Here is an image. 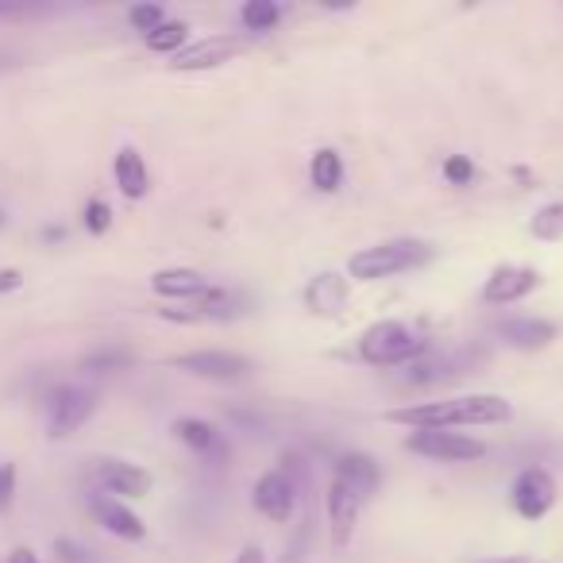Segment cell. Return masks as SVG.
Segmentation results:
<instances>
[{
  "label": "cell",
  "instance_id": "obj_13",
  "mask_svg": "<svg viewBox=\"0 0 563 563\" xmlns=\"http://www.w3.org/2000/svg\"><path fill=\"white\" fill-rule=\"evenodd\" d=\"M324 506H329V525H332V540H336V548H344L347 540H352L355 532V521H360V494L352 490V486H344L340 478H332L329 486V498H324Z\"/></svg>",
  "mask_w": 563,
  "mask_h": 563
},
{
  "label": "cell",
  "instance_id": "obj_4",
  "mask_svg": "<svg viewBox=\"0 0 563 563\" xmlns=\"http://www.w3.org/2000/svg\"><path fill=\"white\" fill-rule=\"evenodd\" d=\"M97 409V394L86 390V386H58L55 394H51L47 401V429L55 440L70 437V432H78L81 424L93 417Z\"/></svg>",
  "mask_w": 563,
  "mask_h": 563
},
{
  "label": "cell",
  "instance_id": "obj_16",
  "mask_svg": "<svg viewBox=\"0 0 563 563\" xmlns=\"http://www.w3.org/2000/svg\"><path fill=\"white\" fill-rule=\"evenodd\" d=\"M306 306L321 317H336L340 309L347 306V278L336 271L317 274V278L306 286Z\"/></svg>",
  "mask_w": 563,
  "mask_h": 563
},
{
  "label": "cell",
  "instance_id": "obj_26",
  "mask_svg": "<svg viewBox=\"0 0 563 563\" xmlns=\"http://www.w3.org/2000/svg\"><path fill=\"white\" fill-rule=\"evenodd\" d=\"M128 20H132V27H135V32L151 35V32H155V27L166 20V12L158 9V4H135V9L128 12Z\"/></svg>",
  "mask_w": 563,
  "mask_h": 563
},
{
  "label": "cell",
  "instance_id": "obj_20",
  "mask_svg": "<svg viewBox=\"0 0 563 563\" xmlns=\"http://www.w3.org/2000/svg\"><path fill=\"white\" fill-rule=\"evenodd\" d=\"M112 174H117V186L124 197H132V201H140V197H147L151 189V174H147V163H143V155L135 147H120L117 151V163H112Z\"/></svg>",
  "mask_w": 563,
  "mask_h": 563
},
{
  "label": "cell",
  "instance_id": "obj_33",
  "mask_svg": "<svg viewBox=\"0 0 563 563\" xmlns=\"http://www.w3.org/2000/svg\"><path fill=\"white\" fill-rule=\"evenodd\" d=\"M235 563H263V552H258V548H243Z\"/></svg>",
  "mask_w": 563,
  "mask_h": 563
},
{
  "label": "cell",
  "instance_id": "obj_12",
  "mask_svg": "<svg viewBox=\"0 0 563 563\" xmlns=\"http://www.w3.org/2000/svg\"><path fill=\"white\" fill-rule=\"evenodd\" d=\"M471 355H421L406 367L401 383L406 386H437V383H448V378H460L467 375L471 367Z\"/></svg>",
  "mask_w": 563,
  "mask_h": 563
},
{
  "label": "cell",
  "instance_id": "obj_3",
  "mask_svg": "<svg viewBox=\"0 0 563 563\" xmlns=\"http://www.w3.org/2000/svg\"><path fill=\"white\" fill-rule=\"evenodd\" d=\"M360 355L371 367H409L413 360L429 355V340L417 336V332L406 329L401 321H378L363 332Z\"/></svg>",
  "mask_w": 563,
  "mask_h": 563
},
{
  "label": "cell",
  "instance_id": "obj_9",
  "mask_svg": "<svg viewBox=\"0 0 563 563\" xmlns=\"http://www.w3.org/2000/svg\"><path fill=\"white\" fill-rule=\"evenodd\" d=\"M537 286H540V274L532 271V266L509 263V266H498V271L486 278L483 298L490 301V306H514V301L529 298Z\"/></svg>",
  "mask_w": 563,
  "mask_h": 563
},
{
  "label": "cell",
  "instance_id": "obj_21",
  "mask_svg": "<svg viewBox=\"0 0 563 563\" xmlns=\"http://www.w3.org/2000/svg\"><path fill=\"white\" fill-rule=\"evenodd\" d=\"M309 181H313L321 194H336L340 181H344V163H340V155L332 147L317 151L313 163H309Z\"/></svg>",
  "mask_w": 563,
  "mask_h": 563
},
{
  "label": "cell",
  "instance_id": "obj_23",
  "mask_svg": "<svg viewBox=\"0 0 563 563\" xmlns=\"http://www.w3.org/2000/svg\"><path fill=\"white\" fill-rule=\"evenodd\" d=\"M132 363V352L128 347H97L81 360V371L86 375H112V371H124Z\"/></svg>",
  "mask_w": 563,
  "mask_h": 563
},
{
  "label": "cell",
  "instance_id": "obj_10",
  "mask_svg": "<svg viewBox=\"0 0 563 563\" xmlns=\"http://www.w3.org/2000/svg\"><path fill=\"white\" fill-rule=\"evenodd\" d=\"M251 501H255L258 514L271 517V521H290L294 506H298V490H294V483L282 475V471H266V475L255 483Z\"/></svg>",
  "mask_w": 563,
  "mask_h": 563
},
{
  "label": "cell",
  "instance_id": "obj_24",
  "mask_svg": "<svg viewBox=\"0 0 563 563\" xmlns=\"http://www.w3.org/2000/svg\"><path fill=\"white\" fill-rule=\"evenodd\" d=\"M278 4H271V0H247L243 4V12H240V20H243V27L247 32H271L274 24H278Z\"/></svg>",
  "mask_w": 563,
  "mask_h": 563
},
{
  "label": "cell",
  "instance_id": "obj_15",
  "mask_svg": "<svg viewBox=\"0 0 563 563\" xmlns=\"http://www.w3.org/2000/svg\"><path fill=\"white\" fill-rule=\"evenodd\" d=\"M151 290L158 298H178V301H197L205 290H209V282H205L201 271H189V266H166L151 278Z\"/></svg>",
  "mask_w": 563,
  "mask_h": 563
},
{
  "label": "cell",
  "instance_id": "obj_27",
  "mask_svg": "<svg viewBox=\"0 0 563 563\" xmlns=\"http://www.w3.org/2000/svg\"><path fill=\"white\" fill-rule=\"evenodd\" d=\"M55 555H58V563H97L93 552H89L86 544H78V540H70V537L55 540Z\"/></svg>",
  "mask_w": 563,
  "mask_h": 563
},
{
  "label": "cell",
  "instance_id": "obj_8",
  "mask_svg": "<svg viewBox=\"0 0 563 563\" xmlns=\"http://www.w3.org/2000/svg\"><path fill=\"white\" fill-rule=\"evenodd\" d=\"M514 509L525 517V521H540L548 509L555 506V478L548 475L544 467H525L514 483Z\"/></svg>",
  "mask_w": 563,
  "mask_h": 563
},
{
  "label": "cell",
  "instance_id": "obj_34",
  "mask_svg": "<svg viewBox=\"0 0 563 563\" xmlns=\"http://www.w3.org/2000/svg\"><path fill=\"white\" fill-rule=\"evenodd\" d=\"M63 235H66V228H55V224H51L47 232H43V240H63Z\"/></svg>",
  "mask_w": 563,
  "mask_h": 563
},
{
  "label": "cell",
  "instance_id": "obj_19",
  "mask_svg": "<svg viewBox=\"0 0 563 563\" xmlns=\"http://www.w3.org/2000/svg\"><path fill=\"white\" fill-rule=\"evenodd\" d=\"M336 478L344 486H352V490L360 494V501H367L371 494L378 490V463L363 452H347L336 460Z\"/></svg>",
  "mask_w": 563,
  "mask_h": 563
},
{
  "label": "cell",
  "instance_id": "obj_11",
  "mask_svg": "<svg viewBox=\"0 0 563 563\" xmlns=\"http://www.w3.org/2000/svg\"><path fill=\"white\" fill-rule=\"evenodd\" d=\"M97 483L104 486L109 494H120V498H143L151 494V475L135 463H124V460H97L93 467Z\"/></svg>",
  "mask_w": 563,
  "mask_h": 563
},
{
  "label": "cell",
  "instance_id": "obj_32",
  "mask_svg": "<svg viewBox=\"0 0 563 563\" xmlns=\"http://www.w3.org/2000/svg\"><path fill=\"white\" fill-rule=\"evenodd\" d=\"M9 563H43V560L32 552V548H16V552L9 555Z\"/></svg>",
  "mask_w": 563,
  "mask_h": 563
},
{
  "label": "cell",
  "instance_id": "obj_14",
  "mask_svg": "<svg viewBox=\"0 0 563 563\" xmlns=\"http://www.w3.org/2000/svg\"><path fill=\"white\" fill-rule=\"evenodd\" d=\"M174 437H178L186 448H194L197 455H205V460H209L212 467L228 460L224 437H220V432L212 429L209 421H197V417H178V421H174Z\"/></svg>",
  "mask_w": 563,
  "mask_h": 563
},
{
  "label": "cell",
  "instance_id": "obj_22",
  "mask_svg": "<svg viewBox=\"0 0 563 563\" xmlns=\"http://www.w3.org/2000/svg\"><path fill=\"white\" fill-rule=\"evenodd\" d=\"M186 35H189V27L181 24V20H163V24L151 35H143V40H147V47L155 51V55H178Z\"/></svg>",
  "mask_w": 563,
  "mask_h": 563
},
{
  "label": "cell",
  "instance_id": "obj_6",
  "mask_svg": "<svg viewBox=\"0 0 563 563\" xmlns=\"http://www.w3.org/2000/svg\"><path fill=\"white\" fill-rule=\"evenodd\" d=\"M243 47H247V40H240V35H209V40H197V43H189V47H181L178 55H174L170 70H181V74L217 70L228 58L243 55Z\"/></svg>",
  "mask_w": 563,
  "mask_h": 563
},
{
  "label": "cell",
  "instance_id": "obj_37",
  "mask_svg": "<svg viewBox=\"0 0 563 563\" xmlns=\"http://www.w3.org/2000/svg\"><path fill=\"white\" fill-rule=\"evenodd\" d=\"M4 224H9V217H4V209H0V228H4Z\"/></svg>",
  "mask_w": 563,
  "mask_h": 563
},
{
  "label": "cell",
  "instance_id": "obj_35",
  "mask_svg": "<svg viewBox=\"0 0 563 563\" xmlns=\"http://www.w3.org/2000/svg\"><path fill=\"white\" fill-rule=\"evenodd\" d=\"M12 12H20V4H0V16H12Z\"/></svg>",
  "mask_w": 563,
  "mask_h": 563
},
{
  "label": "cell",
  "instance_id": "obj_1",
  "mask_svg": "<svg viewBox=\"0 0 563 563\" xmlns=\"http://www.w3.org/2000/svg\"><path fill=\"white\" fill-rule=\"evenodd\" d=\"M514 417L501 394H463V398L424 401V406H401L386 413V421L409 424V429H463V424H498Z\"/></svg>",
  "mask_w": 563,
  "mask_h": 563
},
{
  "label": "cell",
  "instance_id": "obj_2",
  "mask_svg": "<svg viewBox=\"0 0 563 563\" xmlns=\"http://www.w3.org/2000/svg\"><path fill=\"white\" fill-rule=\"evenodd\" d=\"M432 258V243L424 240H386L375 243V247H363L347 258V274L360 282H378V278H390V274L401 271H413V266L429 263Z\"/></svg>",
  "mask_w": 563,
  "mask_h": 563
},
{
  "label": "cell",
  "instance_id": "obj_29",
  "mask_svg": "<svg viewBox=\"0 0 563 563\" xmlns=\"http://www.w3.org/2000/svg\"><path fill=\"white\" fill-rule=\"evenodd\" d=\"M444 178L452 181V186H467V181L475 178V163H471L467 155L444 158Z\"/></svg>",
  "mask_w": 563,
  "mask_h": 563
},
{
  "label": "cell",
  "instance_id": "obj_7",
  "mask_svg": "<svg viewBox=\"0 0 563 563\" xmlns=\"http://www.w3.org/2000/svg\"><path fill=\"white\" fill-rule=\"evenodd\" d=\"M174 367L197 378H212V383H240V378L251 375V360L235 352H189L178 355Z\"/></svg>",
  "mask_w": 563,
  "mask_h": 563
},
{
  "label": "cell",
  "instance_id": "obj_36",
  "mask_svg": "<svg viewBox=\"0 0 563 563\" xmlns=\"http://www.w3.org/2000/svg\"><path fill=\"white\" fill-rule=\"evenodd\" d=\"M483 563H521V560L514 555V560H483Z\"/></svg>",
  "mask_w": 563,
  "mask_h": 563
},
{
  "label": "cell",
  "instance_id": "obj_28",
  "mask_svg": "<svg viewBox=\"0 0 563 563\" xmlns=\"http://www.w3.org/2000/svg\"><path fill=\"white\" fill-rule=\"evenodd\" d=\"M109 224H112V209H109V201H101V197H93V201L86 205V228L93 235H101V232H109Z\"/></svg>",
  "mask_w": 563,
  "mask_h": 563
},
{
  "label": "cell",
  "instance_id": "obj_5",
  "mask_svg": "<svg viewBox=\"0 0 563 563\" xmlns=\"http://www.w3.org/2000/svg\"><path fill=\"white\" fill-rule=\"evenodd\" d=\"M406 448L417 455H429V460H444V463H463V460H478L486 452L478 440L463 437V432H444V429H417L406 437Z\"/></svg>",
  "mask_w": 563,
  "mask_h": 563
},
{
  "label": "cell",
  "instance_id": "obj_30",
  "mask_svg": "<svg viewBox=\"0 0 563 563\" xmlns=\"http://www.w3.org/2000/svg\"><path fill=\"white\" fill-rule=\"evenodd\" d=\"M16 501V463H0V514Z\"/></svg>",
  "mask_w": 563,
  "mask_h": 563
},
{
  "label": "cell",
  "instance_id": "obj_25",
  "mask_svg": "<svg viewBox=\"0 0 563 563\" xmlns=\"http://www.w3.org/2000/svg\"><path fill=\"white\" fill-rule=\"evenodd\" d=\"M529 232L537 240H563V201H552L532 217Z\"/></svg>",
  "mask_w": 563,
  "mask_h": 563
},
{
  "label": "cell",
  "instance_id": "obj_17",
  "mask_svg": "<svg viewBox=\"0 0 563 563\" xmlns=\"http://www.w3.org/2000/svg\"><path fill=\"white\" fill-rule=\"evenodd\" d=\"M498 336L506 340L509 347L537 352V347H548L555 340V324L537 321V317H509V321L498 324Z\"/></svg>",
  "mask_w": 563,
  "mask_h": 563
},
{
  "label": "cell",
  "instance_id": "obj_18",
  "mask_svg": "<svg viewBox=\"0 0 563 563\" xmlns=\"http://www.w3.org/2000/svg\"><path fill=\"white\" fill-rule=\"evenodd\" d=\"M89 509H93V517L112 532V537H120V540H143L147 537V525H143L128 506H120L117 498H101V494H97V498L89 501Z\"/></svg>",
  "mask_w": 563,
  "mask_h": 563
},
{
  "label": "cell",
  "instance_id": "obj_31",
  "mask_svg": "<svg viewBox=\"0 0 563 563\" xmlns=\"http://www.w3.org/2000/svg\"><path fill=\"white\" fill-rule=\"evenodd\" d=\"M24 286V274L16 271V266H0V294H12Z\"/></svg>",
  "mask_w": 563,
  "mask_h": 563
}]
</instances>
